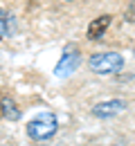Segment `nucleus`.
<instances>
[{
  "mask_svg": "<svg viewBox=\"0 0 135 146\" xmlns=\"http://www.w3.org/2000/svg\"><path fill=\"white\" fill-rule=\"evenodd\" d=\"M88 65H90V70L95 74H101V76L117 74L124 68V56L117 54V52H97V54L90 56Z\"/></svg>",
  "mask_w": 135,
  "mask_h": 146,
  "instance_id": "obj_1",
  "label": "nucleus"
},
{
  "mask_svg": "<svg viewBox=\"0 0 135 146\" xmlns=\"http://www.w3.org/2000/svg\"><path fill=\"white\" fill-rule=\"evenodd\" d=\"M57 130H59V121L52 112H43V115H39L36 119H32L27 124V135L34 142H45V139L54 137Z\"/></svg>",
  "mask_w": 135,
  "mask_h": 146,
  "instance_id": "obj_2",
  "label": "nucleus"
},
{
  "mask_svg": "<svg viewBox=\"0 0 135 146\" xmlns=\"http://www.w3.org/2000/svg\"><path fill=\"white\" fill-rule=\"evenodd\" d=\"M79 65H81V52H79L77 47L65 50V52L61 54V61H59L57 68H54V76L65 79V76H70L72 72H77Z\"/></svg>",
  "mask_w": 135,
  "mask_h": 146,
  "instance_id": "obj_3",
  "label": "nucleus"
},
{
  "mask_svg": "<svg viewBox=\"0 0 135 146\" xmlns=\"http://www.w3.org/2000/svg\"><path fill=\"white\" fill-rule=\"evenodd\" d=\"M124 108H126V101L124 99H108V101L95 104L92 106V115L99 117V119H110V117L119 115Z\"/></svg>",
  "mask_w": 135,
  "mask_h": 146,
  "instance_id": "obj_4",
  "label": "nucleus"
},
{
  "mask_svg": "<svg viewBox=\"0 0 135 146\" xmlns=\"http://www.w3.org/2000/svg\"><path fill=\"white\" fill-rule=\"evenodd\" d=\"M110 23H113V16H110V14L97 16L95 20H90V25H88V29H86V38H88V40H99V38H104V34H106L108 27H110Z\"/></svg>",
  "mask_w": 135,
  "mask_h": 146,
  "instance_id": "obj_5",
  "label": "nucleus"
},
{
  "mask_svg": "<svg viewBox=\"0 0 135 146\" xmlns=\"http://www.w3.org/2000/svg\"><path fill=\"white\" fill-rule=\"evenodd\" d=\"M14 27H16L14 16L7 11H0V38H9L14 34Z\"/></svg>",
  "mask_w": 135,
  "mask_h": 146,
  "instance_id": "obj_6",
  "label": "nucleus"
},
{
  "mask_svg": "<svg viewBox=\"0 0 135 146\" xmlns=\"http://www.w3.org/2000/svg\"><path fill=\"white\" fill-rule=\"evenodd\" d=\"M0 115L7 117V119H18L20 110L16 108V104H14L9 97H5V99H0Z\"/></svg>",
  "mask_w": 135,
  "mask_h": 146,
  "instance_id": "obj_7",
  "label": "nucleus"
},
{
  "mask_svg": "<svg viewBox=\"0 0 135 146\" xmlns=\"http://www.w3.org/2000/svg\"><path fill=\"white\" fill-rule=\"evenodd\" d=\"M124 20L135 23V0H131V2L126 5V9H124Z\"/></svg>",
  "mask_w": 135,
  "mask_h": 146,
  "instance_id": "obj_8",
  "label": "nucleus"
},
{
  "mask_svg": "<svg viewBox=\"0 0 135 146\" xmlns=\"http://www.w3.org/2000/svg\"><path fill=\"white\" fill-rule=\"evenodd\" d=\"M63 2H72V0H63Z\"/></svg>",
  "mask_w": 135,
  "mask_h": 146,
  "instance_id": "obj_9",
  "label": "nucleus"
}]
</instances>
